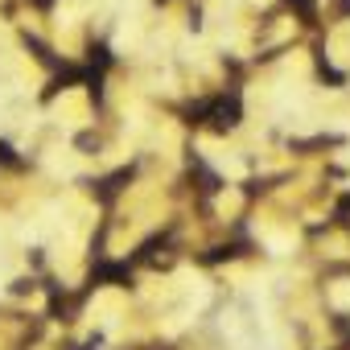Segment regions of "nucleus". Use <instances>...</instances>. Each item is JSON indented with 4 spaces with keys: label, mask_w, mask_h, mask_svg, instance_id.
<instances>
[{
    "label": "nucleus",
    "mask_w": 350,
    "mask_h": 350,
    "mask_svg": "<svg viewBox=\"0 0 350 350\" xmlns=\"http://www.w3.org/2000/svg\"><path fill=\"white\" fill-rule=\"evenodd\" d=\"M202 148H206V157H211V161H215L219 169H227V173H231V178H239V173H243V165H239V161H235V157H231L227 148H219L215 140H206Z\"/></svg>",
    "instance_id": "obj_1"
}]
</instances>
